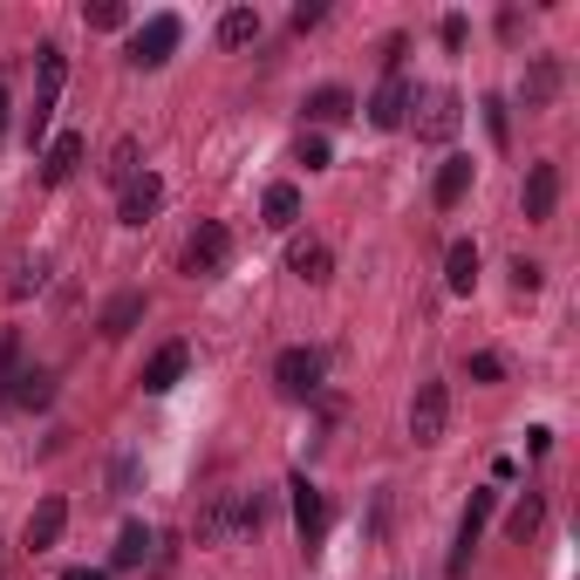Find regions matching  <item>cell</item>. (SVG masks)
<instances>
[{"label":"cell","mask_w":580,"mask_h":580,"mask_svg":"<svg viewBox=\"0 0 580 580\" xmlns=\"http://www.w3.org/2000/svg\"><path fill=\"white\" fill-rule=\"evenodd\" d=\"M34 55H42V89H34V109H28V144H42V137H49V116H55V96H62L68 62H62L55 42H49V49H34Z\"/></svg>","instance_id":"6da1fadb"},{"label":"cell","mask_w":580,"mask_h":580,"mask_svg":"<svg viewBox=\"0 0 580 580\" xmlns=\"http://www.w3.org/2000/svg\"><path fill=\"white\" fill-rule=\"evenodd\" d=\"M178 34H184L178 14H150V21L137 28V42H130V62H137V68H165L171 49H178Z\"/></svg>","instance_id":"7a4b0ae2"},{"label":"cell","mask_w":580,"mask_h":580,"mask_svg":"<svg viewBox=\"0 0 580 580\" xmlns=\"http://www.w3.org/2000/svg\"><path fill=\"white\" fill-rule=\"evenodd\" d=\"M225 260H232V232L219 219H205L199 232H191V246H184V274H225Z\"/></svg>","instance_id":"3957f363"},{"label":"cell","mask_w":580,"mask_h":580,"mask_svg":"<svg viewBox=\"0 0 580 580\" xmlns=\"http://www.w3.org/2000/svg\"><path fill=\"white\" fill-rule=\"evenodd\" d=\"M451 423V390L444 382H416V403H410V437L416 444H437Z\"/></svg>","instance_id":"277c9868"},{"label":"cell","mask_w":580,"mask_h":580,"mask_svg":"<svg viewBox=\"0 0 580 580\" xmlns=\"http://www.w3.org/2000/svg\"><path fill=\"white\" fill-rule=\"evenodd\" d=\"M274 382H281V397H315L321 390V348H281Z\"/></svg>","instance_id":"5b68a950"},{"label":"cell","mask_w":580,"mask_h":580,"mask_svg":"<svg viewBox=\"0 0 580 580\" xmlns=\"http://www.w3.org/2000/svg\"><path fill=\"white\" fill-rule=\"evenodd\" d=\"M457 124H464V103H457L451 89H431V96H423V109H416V137H423V144H451Z\"/></svg>","instance_id":"8992f818"},{"label":"cell","mask_w":580,"mask_h":580,"mask_svg":"<svg viewBox=\"0 0 580 580\" xmlns=\"http://www.w3.org/2000/svg\"><path fill=\"white\" fill-rule=\"evenodd\" d=\"M287 492H294V532H300V547L315 553V547H321V532H328V498L307 485V478H294Z\"/></svg>","instance_id":"52a82bcc"},{"label":"cell","mask_w":580,"mask_h":580,"mask_svg":"<svg viewBox=\"0 0 580 580\" xmlns=\"http://www.w3.org/2000/svg\"><path fill=\"white\" fill-rule=\"evenodd\" d=\"M369 124L376 130H403L410 124V83H403V68L382 75V89L369 96Z\"/></svg>","instance_id":"ba28073f"},{"label":"cell","mask_w":580,"mask_h":580,"mask_svg":"<svg viewBox=\"0 0 580 580\" xmlns=\"http://www.w3.org/2000/svg\"><path fill=\"white\" fill-rule=\"evenodd\" d=\"M492 506H498V492H472V506H464V519H457V547H451V580L472 567V547H478V532H485Z\"/></svg>","instance_id":"9c48e42d"},{"label":"cell","mask_w":580,"mask_h":580,"mask_svg":"<svg viewBox=\"0 0 580 580\" xmlns=\"http://www.w3.org/2000/svg\"><path fill=\"white\" fill-rule=\"evenodd\" d=\"M62 526H68V498H42V506H34L28 513V553H49L55 547V539H62Z\"/></svg>","instance_id":"30bf717a"},{"label":"cell","mask_w":580,"mask_h":580,"mask_svg":"<svg viewBox=\"0 0 580 580\" xmlns=\"http://www.w3.org/2000/svg\"><path fill=\"white\" fill-rule=\"evenodd\" d=\"M158 205H165V184L150 178V171H137V178L124 184V205H116V219H124V225H144Z\"/></svg>","instance_id":"8fae6325"},{"label":"cell","mask_w":580,"mask_h":580,"mask_svg":"<svg viewBox=\"0 0 580 580\" xmlns=\"http://www.w3.org/2000/svg\"><path fill=\"white\" fill-rule=\"evenodd\" d=\"M184 362H191V348H184V341H165V348H158V356H150V362H144V390H150V397H165V390H171V382L184 376Z\"/></svg>","instance_id":"7c38bea8"},{"label":"cell","mask_w":580,"mask_h":580,"mask_svg":"<svg viewBox=\"0 0 580 580\" xmlns=\"http://www.w3.org/2000/svg\"><path fill=\"white\" fill-rule=\"evenodd\" d=\"M560 205V165H532L526 171V219H553Z\"/></svg>","instance_id":"4fadbf2b"},{"label":"cell","mask_w":580,"mask_h":580,"mask_svg":"<svg viewBox=\"0 0 580 580\" xmlns=\"http://www.w3.org/2000/svg\"><path fill=\"white\" fill-rule=\"evenodd\" d=\"M287 266H294L307 287H321V281L335 274V253H328L321 240H294V246H287Z\"/></svg>","instance_id":"5bb4252c"},{"label":"cell","mask_w":580,"mask_h":580,"mask_svg":"<svg viewBox=\"0 0 580 580\" xmlns=\"http://www.w3.org/2000/svg\"><path fill=\"white\" fill-rule=\"evenodd\" d=\"M348 116H356V96H348L341 83H328V89L307 96V124H348Z\"/></svg>","instance_id":"9a60e30c"},{"label":"cell","mask_w":580,"mask_h":580,"mask_svg":"<svg viewBox=\"0 0 580 580\" xmlns=\"http://www.w3.org/2000/svg\"><path fill=\"white\" fill-rule=\"evenodd\" d=\"M75 165H83V137L68 130V137H55V144H49V158H42V178H49V184H68V178H75Z\"/></svg>","instance_id":"2e32d148"},{"label":"cell","mask_w":580,"mask_h":580,"mask_svg":"<svg viewBox=\"0 0 580 580\" xmlns=\"http://www.w3.org/2000/svg\"><path fill=\"white\" fill-rule=\"evenodd\" d=\"M444 281H451V294H472V287H478V246H472V240H451Z\"/></svg>","instance_id":"e0dca14e"},{"label":"cell","mask_w":580,"mask_h":580,"mask_svg":"<svg viewBox=\"0 0 580 580\" xmlns=\"http://www.w3.org/2000/svg\"><path fill=\"white\" fill-rule=\"evenodd\" d=\"M260 212H266V225H274V232H294V219H300V191H294V184H266Z\"/></svg>","instance_id":"ac0fdd59"},{"label":"cell","mask_w":580,"mask_h":580,"mask_svg":"<svg viewBox=\"0 0 580 580\" xmlns=\"http://www.w3.org/2000/svg\"><path fill=\"white\" fill-rule=\"evenodd\" d=\"M553 96H560V62H553V55H539L532 75H526V109H547Z\"/></svg>","instance_id":"d6986e66"},{"label":"cell","mask_w":580,"mask_h":580,"mask_svg":"<svg viewBox=\"0 0 580 580\" xmlns=\"http://www.w3.org/2000/svg\"><path fill=\"white\" fill-rule=\"evenodd\" d=\"M137 321H144V294H116V300L103 307V321H96V328H103V335L116 341V335H130Z\"/></svg>","instance_id":"ffe728a7"},{"label":"cell","mask_w":580,"mask_h":580,"mask_svg":"<svg viewBox=\"0 0 580 580\" xmlns=\"http://www.w3.org/2000/svg\"><path fill=\"white\" fill-rule=\"evenodd\" d=\"M464 191H472V158H444V171H437V205L451 212Z\"/></svg>","instance_id":"44dd1931"},{"label":"cell","mask_w":580,"mask_h":580,"mask_svg":"<svg viewBox=\"0 0 580 580\" xmlns=\"http://www.w3.org/2000/svg\"><path fill=\"white\" fill-rule=\"evenodd\" d=\"M219 42H225V49H246V42H260V14H253V8H225V21H219Z\"/></svg>","instance_id":"7402d4cb"},{"label":"cell","mask_w":580,"mask_h":580,"mask_svg":"<svg viewBox=\"0 0 580 580\" xmlns=\"http://www.w3.org/2000/svg\"><path fill=\"white\" fill-rule=\"evenodd\" d=\"M144 553H150V526H144V519H130V526H124V539H116V573L144 567Z\"/></svg>","instance_id":"603a6c76"},{"label":"cell","mask_w":580,"mask_h":580,"mask_svg":"<svg viewBox=\"0 0 580 580\" xmlns=\"http://www.w3.org/2000/svg\"><path fill=\"white\" fill-rule=\"evenodd\" d=\"M539 519H547V498H539V492H526L519 498V506H513V519H506V532L519 539V547H526V539L539 532Z\"/></svg>","instance_id":"cb8c5ba5"},{"label":"cell","mask_w":580,"mask_h":580,"mask_svg":"<svg viewBox=\"0 0 580 580\" xmlns=\"http://www.w3.org/2000/svg\"><path fill=\"white\" fill-rule=\"evenodd\" d=\"M0 403H21V410L49 403V376H42V369H21V376L8 382V397H0Z\"/></svg>","instance_id":"d4e9b609"},{"label":"cell","mask_w":580,"mask_h":580,"mask_svg":"<svg viewBox=\"0 0 580 580\" xmlns=\"http://www.w3.org/2000/svg\"><path fill=\"white\" fill-rule=\"evenodd\" d=\"M124 21H130V8H124V0H96V8H83V28H96V34L124 28Z\"/></svg>","instance_id":"484cf974"},{"label":"cell","mask_w":580,"mask_h":580,"mask_svg":"<svg viewBox=\"0 0 580 580\" xmlns=\"http://www.w3.org/2000/svg\"><path fill=\"white\" fill-rule=\"evenodd\" d=\"M485 130H492V144L506 150V137H513V116H506V103L498 96H485Z\"/></svg>","instance_id":"4316f807"},{"label":"cell","mask_w":580,"mask_h":580,"mask_svg":"<svg viewBox=\"0 0 580 580\" xmlns=\"http://www.w3.org/2000/svg\"><path fill=\"white\" fill-rule=\"evenodd\" d=\"M464 376H472V382H498V376H506V362H498L492 348H478V356L464 362Z\"/></svg>","instance_id":"83f0119b"},{"label":"cell","mask_w":580,"mask_h":580,"mask_svg":"<svg viewBox=\"0 0 580 580\" xmlns=\"http://www.w3.org/2000/svg\"><path fill=\"white\" fill-rule=\"evenodd\" d=\"M260 526H266V498L246 492V498H240V532H260Z\"/></svg>","instance_id":"f1b7e54d"},{"label":"cell","mask_w":580,"mask_h":580,"mask_svg":"<svg viewBox=\"0 0 580 580\" xmlns=\"http://www.w3.org/2000/svg\"><path fill=\"white\" fill-rule=\"evenodd\" d=\"M109 178H116V184H130V178H137V144H116V158H109Z\"/></svg>","instance_id":"f546056e"},{"label":"cell","mask_w":580,"mask_h":580,"mask_svg":"<svg viewBox=\"0 0 580 580\" xmlns=\"http://www.w3.org/2000/svg\"><path fill=\"white\" fill-rule=\"evenodd\" d=\"M539 281H547V274H539L532 260H513V287H519V294H539Z\"/></svg>","instance_id":"4dcf8cb0"},{"label":"cell","mask_w":580,"mask_h":580,"mask_svg":"<svg viewBox=\"0 0 580 580\" xmlns=\"http://www.w3.org/2000/svg\"><path fill=\"white\" fill-rule=\"evenodd\" d=\"M300 165L321 171V165H328V137H300Z\"/></svg>","instance_id":"1f68e13d"},{"label":"cell","mask_w":580,"mask_h":580,"mask_svg":"<svg viewBox=\"0 0 580 580\" xmlns=\"http://www.w3.org/2000/svg\"><path fill=\"white\" fill-rule=\"evenodd\" d=\"M437 34H444V49H464V34H472V28H464V14H444Z\"/></svg>","instance_id":"d6a6232c"},{"label":"cell","mask_w":580,"mask_h":580,"mask_svg":"<svg viewBox=\"0 0 580 580\" xmlns=\"http://www.w3.org/2000/svg\"><path fill=\"white\" fill-rule=\"evenodd\" d=\"M294 28H300V34L321 28V0H300V8H294Z\"/></svg>","instance_id":"836d02e7"},{"label":"cell","mask_w":580,"mask_h":580,"mask_svg":"<svg viewBox=\"0 0 580 580\" xmlns=\"http://www.w3.org/2000/svg\"><path fill=\"white\" fill-rule=\"evenodd\" d=\"M62 580H109L103 567H62Z\"/></svg>","instance_id":"e575fe53"},{"label":"cell","mask_w":580,"mask_h":580,"mask_svg":"<svg viewBox=\"0 0 580 580\" xmlns=\"http://www.w3.org/2000/svg\"><path fill=\"white\" fill-rule=\"evenodd\" d=\"M0 137H8V83H0Z\"/></svg>","instance_id":"d590c367"}]
</instances>
